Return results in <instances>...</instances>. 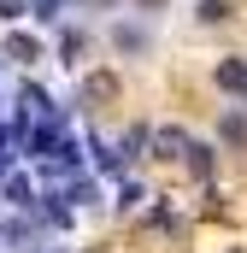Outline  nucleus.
I'll return each instance as SVG.
<instances>
[{
	"mask_svg": "<svg viewBox=\"0 0 247 253\" xmlns=\"http://www.w3.org/2000/svg\"><path fill=\"white\" fill-rule=\"evenodd\" d=\"M65 200H77V206H94V200H100V183H94V177H77V183L65 189Z\"/></svg>",
	"mask_w": 247,
	"mask_h": 253,
	"instance_id": "0eeeda50",
	"label": "nucleus"
},
{
	"mask_svg": "<svg viewBox=\"0 0 247 253\" xmlns=\"http://www.w3.org/2000/svg\"><path fill=\"white\" fill-rule=\"evenodd\" d=\"M94 6H112V0H94Z\"/></svg>",
	"mask_w": 247,
	"mask_h": 253,
	"instance_id": "dca6fc26",
	"label": "nucleus"
},
{
	"mask_svg": "<svg viewBox=\"0 0 247 253\" xmlns=\"http://www.w3.org/2000/svg\"><path fill=\"white\" fill-rule=\"evenodd\" d=\"M188 171H194V177H212V147L188 141Z\"/></svg>",
	"mask_w": 247,
	"mask_h": 253,
	"instance_id": "6e6552de",
	"label": "nucleus"
},
{
	"mask_svg": "<svg viewBox=\"0 0 247 253\" xmlns=\"http://www.w3.org/2000/svg\"><path fill=\"white\" fill-rule=\"evenodd\" d=\"M6 59L12 65H36L41 59V42H36L30 30H12V36H6Z\"/></svg>",
	"mask_w": 247,
	"mask_h": 253,
	"instance_id": "7ed1b4c3",
	"label": "nucleus"
},
{
	"mask_svg": "<svg viewBox=\"0 0 247 253\" xmlns=\"http://www.w3.org/2000/svg\"><path fill=\"white\" fill-rule=\"evenodd\" d=\"M112 47L118 53H147V30L141 24H112Z\"/></svg>",
	"mask_w": 247,
	"mask_h": 253,
	"instance_id": "39448f33",
	"label": "nucleus"
},
{
	"mask_svg": "<svg viewBox=\"0 0 247 253\" xmlns=\"http://www.w3.org/2000/svg\"><path fill=\"white\" fill-rule=\"evenodd\" d=\"M212 83H218V88H224L230 100H247V59H218Z\"/></svg>",
	"mask_w": 247,
	"mask_h": 253,
	"instance_id": "f03ea898",
	"label": "nucleus"
},
{
	"mask_svg": "<svg viewBox=\"0 0 247 253\" xmlns=\"http://www.w3.org/2000/svg\"><path fill=\"white\" fill-rule=\"evenodd\" d=\"M0 194H6V206H36V183L24 171H6L0 177Z\"/></svg>",
	"mask_w": 247,
	"mask_h": 253,
	"instance_id": "20e7f679",
	"label": "nucleus"
},
{
	"mask_svg": "<svg viewBox=\"0 0 247 253\" xmlns=\"http://www.w3.org/2000/svg\"><path fill=\"white\" fill-rule=\"evenodd\" d=\"M141 6H165V0H141Z\"/></svg>",
	"mask_w": 247,
	"mask_h": 253,
	"instance_id": "2eb2a0df",
	"label": "nucleus"
},
{
	"mask_svg": "<svg viewBox=\"0 0 247 253\" xmlns=\"http://www.w3.org/2000/svg\"><path fill=\"white\" fill-rule=\"evenodd\" d=\"M82 94H88V100H106V94H118V83H112V77H88Z\"/></svg>",
	"mask_w": 247,
	"mask_h": 253,
	"instance_id": "9b49d317",
	"label": "nucleus"
},
{
	"mask_svg": "<svg viewBox=\"0 0 247 253\" xmlns=\"http://www.w3.org/2000/svg\"><path fill=\"white\" fill-rule=\"evenodd\" d=\"M147 147H153V159H188V129H177V124H159Z\"/></svg>",
	"mask_w": 247,
	"mask_h": 253,
	"instance_id": "f257e3e1",
	"label": "nucleus"
},
{
	"mask_svg": "<svg viewBox=\"0 0 247 253\" xmlns=\"http://www.w3.org/2000/svg\"><path fill=\"white\" fill-rule=\"evenodd\" d=\"M59 6H65V0H30V12H36L41 24H53V18H59Z\"/></svg>",
	"mask_w": 247,
	"mask_h": 253,
	"instance_id": "ddd939ff",
	"label": "nucleus"
},
{
	"mask_svg": "<svg viewBox=\"0 0 247 253\" xmlns=\"http://www.w3.org/2000/svg\"><path fill=\"white\" fill-rule=\"evenodd\" d=\"M141 200H147V194H141V183H124V194H118L124 212H129V206H141Z\"/></svg>",
	"mask_w": 247,
	"mask_h": 253,
	"instance_id": "4468645a",
	"label": "nucleus"
},
{
	"mask_svg": "<svg viewBox=\"0 0 247 253\" xmlns=\"http://www.w3.org/2000/svg\"><path fill=\"white\" fill-rule=\"evenodd\" d=\"M218 135H224L230 147H247V112H242V106H230V112L218 118Z\"/></svg>",
	"mask_w": 247,
	"mask_h": 253,
	"instance_id": "423d86ee",
	"label": "nucleus"
},
{
	"mask_svg": "<svg viewBox=\"0 0 247 253\" xmlns=\"http://www.w3.org/2000/svg\"><path fill=\"white\" fill-rule=\"evenodd\" d=\"M194 18H200V24H224V18H230V0H200Z\"/></svg>",
	"mask_w": 247,
	"mask_h": 253,
	"instance_id": "1a4fd4ad",
	"label": "nucleus"
},
{
	"mask_svg": "<svg viewBox=\"0 0 247 253\" xmlns=\"http://www.w3.org/2000/svg\"><path fill=\"white\" fill-rule=\"evenodd\" d=\"M0 18H6V24H18V18H30V0H0Z\"/></svg>",
	"mask_w": 247,
	"mask_h": 253,
	"instance_id": "f8f14e48",
	"label": "nucleus"
},
{
	"mask_svg": "<svg viewBox=\"0 0 247 253\" xmlns=\"http://www.w3.org/2000/svg\"><path fill=\"white\" fill-rule=\"evenodd\" d=\"M77 53H82V30H65V36H59V59L77 65Z\"/></svg>",
	"mask_w": 247,
	"mask_h": 253,
	"instance_id": "9d476101",
	"label": "nucleus"
}]
</instances>
